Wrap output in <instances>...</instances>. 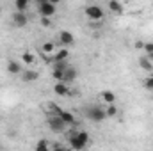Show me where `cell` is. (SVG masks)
Instances as JSON below:
<instances>
[{"mask_svg":"<svg viewBox=\"0 0 153 151\" xmlns=\"http://www.w3.org/2000/svg\"><path fill=\"white\" fill-rule=\"evenodd\" d=\"M7 71H9L11 75H22L23 68L20 66V62H16V61H9V62H7Z\"/></svg>","mask_w":153,"mask_h":151,"instance_id":"cell-10","label":"cell"},{"mask_svg":"<svg viewBox=\"0 0 153 151\" xmlns=\"http://www.w3.org/2000/svg\"><path fill=\"white\" fill-rule=\"evenodd\" d=\"M85 16H87L91 21H102V18H103V9L98 7V5H89V7H85Z\"/></svg>","mask_w":153,"mask_h":151,"instance_id":"cell-3","label":"cell"},{"mask_svg":"<svg viewBox=\"0 0 153 151\" xmlns=\"http://www.w3.org/2000/svg\"><path fill=\"white\" fill-rule=\"evenodd\" d=\"M41 25H43V27H50V25H52L50 16H41Z\"/></svg>","mask_w":153,"mask_h":151,"instance_id":"cell-25","label":"cell"},{"mask_svg":"<svg viewBox=\"0 0 153 151\" xmlns=\"http://www.w3.org/2000/svg\"><path fill=\"white\" fill-rule=\"evenodd\" d=\"M29 2H30V0H14L16 11H25V9L29 7Z\"/></svg>","mask_w":153,"mask_h":151,"instance_id":"cell-20","label":"cell"},{"mask_svg":"<svg viewBox=\"0 0 153 151\" xmlns=\"http://www.w3.org/2000/svg\"><path fill=\"white\" fill-rule=\"evenodd\" d=\"M36 150H38V151H48V150H50L48 141H39L38 144H36Z\"/></svg>","mask_w":153,"mask_h":151,"instance_id":"cell-21","label":"cell"},{"mask_svg":"<svg viewBox=\"0 0 153 151\" xmlns=\"http://www.w3.org/2000/svg\"><path fill=\"white\" fill-rule=\"evenodd\" d=\"M100 96H102V100H103L105 103H114L116 101V94L112 91H102Z\"/></svg>","mask_w":153,"mask_h":151,"instance_id":"cell-16","label":"cell"},{"mask_svg":"<svg viewBox=\"0 0 153 151\" xmlns=\"http://www.w3.org/2000/svg\"><path fill=\"white\" fill-rule=\"evenodd\" d=\"M46 124H48V128H50L52 132H55V133H62V132L66 130V123L62 121V117H61L59 114L50 115V117L46 119Z\"/></svg>","mask_w":153,"mask_h":151,"instance_id":"cell-2","label":"cell"},{"mask_svg":"<svg viewBox=\"0 0 153 151\" xmlns=\"http://www.w3.org/2000/svg\"><path fill=\"white\" fill-rule=\"evenodd\" d=\"M76 75H78L76 68H73V66H68V68L64 70V75H62V82H66V84H71L73 80H76Z\"/></svg>","mask_w":153,"mask_h":151,"instance_id":"cell-7","label":"cell"},{"mask_svg":"<svg viewBox=\"0 0 153 151\" xmlns=\"http://www.w3.org/2000/svg\"><path fill=\"white\" fill-rule=\"evenodd\" d=\"M39 14L41 16H53L55 14V4H52L50 0H45V2H39Z\"/></svg>","mask_w":153,"mask_h":151,"instance_id":"cell-4","label":"cell"},{"mask_svg":"<svg viewBox=\"0 0 153 151\" xmlns=\"http://www.w3.org/2000/svg\"><path fill=\"white\" fill-rule=\"evenodd\" d=\"M85 115H87V119H91L93 123H100V121H103V119L107 117V114H105V107H100V105L87 107Z\"/></svg>","mask_w":153,"mask_h":151,"instance_id":"cell-1","label":"cell"},{"mask_svg":"<svg viewBox=\"0 0 153 151\" xmlns=\"http://www.w3.org/2000/svg\"><path fill=\"white\" fill-rule=\"evenodd\" d=\"M57 114L62 117V121H64L66 124H76V123H75V115H73V114L64 112V110H61V109H59V112H57Z\"/></svg>","mask_w":153,"mask_h":151,"instance_id":"cell-14","label":"cell"},{"mask_svg":"<svg viewBox=\"0 0 153 151\" xmlns=\"http://www.w3.org/2000/svg\"><path fill=\"white\" fill-rule=\"evenodd\" d=\"M53 52H55L53 43H45L43 44V53H53Z\"/></svg>","mask_w":153,"mask_h":151,"instance_id":"cell-22","label":"cell"},{"mask_svg":"<svg viewBox=\"0 0 153 151\" xmlns=\"http://www.w3.org/2000/svg\"><path fill=\"white\" fill-rule=\"evenodd\" d=\"M62 75H64V71H59V70H53V78H55L57 82H62Z\"/></svg>","mask_w":153,"mask_h":151,"instance_id":"cell-24","label":"cell"},{"mask_svg":"<svg viewBox=\"0 0 153 151\" xmlns=\"http://www.w3.org/2000/svg\"><path fill=\"white\" fill-rule=\"evenodd\" d=\"M59 41H61V44L68 46V44H73L75 43V36L70 30H61L59 32Z\"/></svg>","mask_w":153,"mask_h":151,"instance_id":"cell-8","label":"cell"},{"mask_svg":"<svg viewBox=\"0 0 153 151\" xmlns=\"http://www.w3.org/2000/svg\"><path fill=\"white\" fill-rule=\"evenodd\" d=\"M139 66H141V70H144V71H152L153 70V62L148 55H143V57L139 59Z\"/></svg>","mask_w":153,"mask_h":151,"instance_id":"cell-11","label":"cell"},{"mask_svg":"<svg viewBox=\"0 0 153 151\" xmlns=\"http://www.w3.org/2000/svg\"><path fill=\"white\" fill-rule=\"evenodd\" d=\"M39 2H45V0H39Z\"/></svg>","mask_w":153,"mask_h":151,"instance_id":"cell-29","label":"cell"},{"mask_svg":"<svg viewBox=\"0 0 153 151\" xmlns=\"http://www.w3.org/2000/svg\"><path fill=\"white\" fill-rule=\"evenodd\" d=\"M109 9L114 13V14H121L123 13V4L119 0H111L109 2Z\"/></svg>","mask_w":153,"mask_h":151,"instance_id":"cell-13","label":"cell"},{"mask_svg":"<svg viewBox=\"0 0 153 151\" xmlns=\"http://www.w3.org/2000/svg\"><path fill=\"white\" fill-rule=\"evenodd\" d=\"M50 2H52V4H59L61 0H50Z\"/></svg>","mask_w":153,"mask_h":151,"instance_id":"cell-27","label":"cell"},{"mask_svg":"<svg viewBox=\"0 0 153 151\" xmlns=\"http://www.w3.org/2000/svg\"><path fill=\"white\" fill-rule=\"evenodd\" d=\"M68 61H53V70H59V71H64L68 68Z\"/></svg>","mask_w":153,"mask_h":151,"instance_id":"cell-19","label":"cell"},{"mask_svg":"<svg viewBox=\"0 0 153 151\" xmlns=\"http://www.w3.org/2000/svg\"><path fill=\"white\" fill-rule=\"evenodd\" d=\"M144 52H146V55H150L153 52V43H146L144 44Z\"/></svg>","mask_w":153,"mask_h":151,"instance_id":"cell-26","label":"cell"},{"mask_svg":"<svg viewBox=\"0 0 153 151\" xmlns=\"http://www.w3.org/2000/svg\"><path fill=\"white\" fill-rule=\"evenodd\" d=\"M29 23V18H27V14H25V11H16L14 14H13V25L14 27H25Z\"/></svg>","mask_w":153,"mask_h":151,"instance_id":"cell-5","label":"cell"},{"mask_svg":"<svg viewBox=\"0 0 153 151\" xmlns=\"http://www.w3.org/2000/svg\"><path fill=\"white\" fill-rule=\"evenodd\" d=\"M70 146L73 148V150H84L85 146H87V142L85 141H82L78 135H76V132L71 133V137H70Z\"/></svg>","mask_w":153,"mask_h":151,"instance_id":"cell-6","label":"cell"},{"mask_svg":"<svg viewBox=\"0 0 153 151\" xmlns=\"http://www.w3.org/2000/svg\"><path fill=\"white\" fill-rule=\"evenodd\" d=\"M22 61H23L27 66H32V64L36 62V57H34L30 52H23V53H22Z\"/></svg>","mask_w":153,"mask_h":151,"instance_id":"cell-17","label":"cell"},{"mask_svg":"<svg viewBox=\"0 0 153 151\" xmlns=\"http://www.w3.org/2000/svg\"><path fill=\"white\" fill-rule=\"evenodd\" d=\"M53 91H55V94H59V96H70V89H68L66 82H57V84L53 85Z\"/></svg>","mask_w":153,"mask_h":151,"instance_id":"cell-9","label":"cell"},{"mask_svg":"<svg viewBox=\"0 0 153 151\" xmlns=\"http://www.w3.org/2000/svg\"><path fill=\"white\" fill-rule=\"evenodd\" d=\"M143 85H144V89H148V91H153V76H148V78H144Z\"/></svg>","mask_w":153,"mask_h":151,"instance_id":"cell-23","label":"cell"},{"mask_svg":"<svg viewBox=\"0 0 153 151\" xmlns=\"http://www.w3.org/2000/svg\"><path fill=\"white\" fill-rule=\"evenodd\" d=\"M39 78V73L34 70H29V71H22V80L23 82H34Z\"/></svg>","mask_w":153,"mask_h":151,"instance_id":"cell-12","label":"cell"},{"mask_svg":"<svg viewBox=\"0 0 153 151\" xmlns=\"http://www.w3.org/2000/svg\"><path fill=\"white\" fill-rule=\"evenodd\" d=\"M148 57H150V59H152V62H153V52H152V53H150V55H148Z\"/></svg>","mask_w":153,"mask_h":151,"instance_id":"cell-28","label":"cell"},{"mask_svg":"<svg viewBox=\"0 0 153 151\" xmlns=\"http://www.w3.org/2000/svg\"><path fill=\"white\" fill-rule=\"evenodd\" d=\"M105 114H107V117H114V115H117V107H116L114 103H109V105L105 107Z\"/></svg>","mask_w":153,"mask_h":151,"instance_id":"cell-18","label":"cell"},{"mask_svg":"<svg viewBox=\"0 0 153 151\" xmlns=\"http://www.w3.org/2000/svg\"><path fill=\"white\" fill-rule=\"evenodd\" d=\"M68 55H70V52L66 48H61V50L53 52V61H68Z\"/></svg>","mask_w":153,"mask_h":151,"instance_id":"cell-15","label":"cell"}]
</instances>
